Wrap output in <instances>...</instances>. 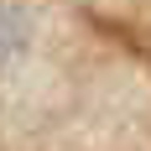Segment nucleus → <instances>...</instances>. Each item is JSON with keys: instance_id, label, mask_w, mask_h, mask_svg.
<instances>
[{"instance_id": "nucleus-1", "label": "nucleus", "mask_w": 151, "mask_h": 151, "mask_svg": "<svg viewBox=\"0 0 151 151\" xmlns=\"http://www.w3.org/2000/svg\"><path fill=\"white\" fill-rule=\"evenodd\" d=\"M21 42H26V21H21V11H16V5H5V0H0V63L11 58Z\"/></svg>"}]
</instances>
